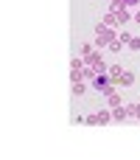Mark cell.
<instances>
[{
    "label": "cell",
    "instance_id": "1",
    "mask_svg": "<svg viewBox=\"0 0 140 160\" xmlns=\"http://www.w3.org/2000/svg\"><path fill=\"white\" fill-rule=\"evenodd\" d=\"M126 3H135V0H126Z\"/></svg>",
    "mask_w": 140,
    "mask_h": 160
}]
</instances>
